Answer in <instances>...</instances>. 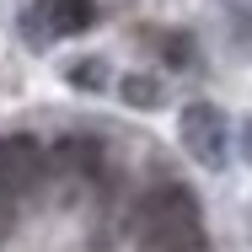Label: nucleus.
Returning a JSON list of instances; mask_svg holds the SVG:
<instances>
[{"label":"nucleus","mask_w":252,"mask_h":252,"mask_svg":"<svg viewBox=\"0 0 252 252\" xmlns=\"http://www.w3.org/2000/svg\"><path fill=\"white\" fill-rule=\"evenodd\" d=\"M140 247L145 252H209L199 199L183 183H156L140 204Z\"/></svg>","instance_id":"1"},{"label":"nucleus","mask_w":252,"mask_h":252,"mask_svg":"<svg viewBox=\"0 0 252 252\" xmlns=\"http://www.w3.org/2000/svg\"><path fill=\"white\" fill-rule=\"evenodd\" d=\"M177 140H183V151L193 156L199 166H209V172H220V166L231 161V129H225V113H220L215 102H188V107H183Z\"/></svg>","instance_id":"2"},{"label":"nucleus","mask_w":252,"mask_h":252,"mask_svg":"<svg viewBox=\"0 0 252 252\" xmlns=\"http://www.w3.org/2000/svg\"><path fill=\"white\" fill-rule=\"evenodd\" d=\"M43 166H49V151L32 134H5L0 140V193H11V199L32 193L38 177H43Z\"/></svg>","instance_id":"3"},{"label":"nucleus","mask_w":252,"mask_h":252,"mask_svg":"<svg viewBox=\"0 0 252 252\" xmlns=\"http://www.w3.org/2000/svg\"><path fill=\"white\" fill-rule=\"evenodd\" d=\"M27 32L38 38V43H49V38H75V32H86L92 22H97V0H38L32 11H27Z\"/></svg>","instance_id":"4"},{"label":"nucleus","mask_w":252,"mask_h":252,"mask_svg":"<svg viewBox=\"0 0 252 252\" xmlns=\"http://www.w3.org/2000/svg\"><path fill=\"white\" fill-rule=\"evenodd\" d=\"M124 102L156 107V102H161V81H156V75H129V81H124Z\"/></svg>","instance_id":"5"},{"label":"nucleus","mask_w":252,"mask_h":252,"mask_svg":"<svg viewBox=\"0 0 252 252\" xmlns=\"http://www.w3.org/2000/svg\"><path fill=\"white\" fill-rule=\"evenodd\" d=\"M70 81L92 92V86H102V81H107V70H102V59H75V64H70Z\"/></svg>","instance_id":"6"},{"label":"nucleus","mask_w":252,"mask_h":252,"mask_svg":"<svg viewBox=\"0 0 252 252\" xmlns=\"http://www.w3.org/2000/svg\"><path fill=\"white\" fill-rule=\"evenodd\" d=\"M11 220H16V199H11V193H0V236L11 231Z\"/></svg>","instance_id":"7"},{"label":"nucleus","mask_w":252,"mask_h":252,"mask_svg":"<svg viewBox=\"0 0 252 252\" xmlns=\"http://www.w3.org/2000/svg\"><path fill=\"white\" fill-rule=\"evenodd\" d=\"M242 151H247V161H252V118H247V129H242Z\"/></svg>","instance_id":"8"}]
</instances>
